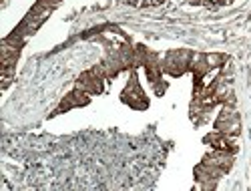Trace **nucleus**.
Wrapping results in <instances>:
<instances>
[{"mask_svg": "<svg viewBox=\"0 0 251 191\" xmlns=\"http://www.w3.org/2000/svg\"><path fill=\"white\" fill-rule=\"evenodd\" d=\"M102 77H99L93 69L91 71H85L80 77H78V81H76V87L78 89H82V91H87L89 95H100L102 93Z\"/></svg>", "mask_w": 251, "mask_h": 191, "instance_id": "obj_1", "label": "nucleus"}, {"mask_svg": "<svg viewBox=\"0 0 251 191\" xmlns=\"http://www.w3.org/2000/svg\"><path fill=\"white\" fill-rule=\"evenodd\" d=\"M89 101H91V95L87 91L75 87L65 99H62L60 107L54 113H62V111H69V109H75V107H85V105H89Z\"/></svg>", "mask_w": 251, "mask_h": 191, "instance_id": "obj_2", "label": "nucleus"}, {"mask_svg": "<svg viewBox=\"0 0 251 191\" xmlns=\"http://www.w3.org/2000/svg\"><path fill=\"white\" fill-rule=\"evenodd\" d=\"M205 60H207V65L211 67V69H217V67L225 65L227 56H223V55H217V53H213V55H205Z\"/></svg>", "mask_w": 251, "mask_h": 191, "instance_id": "obj_3", "label": "nucleus"}]
</instances>
